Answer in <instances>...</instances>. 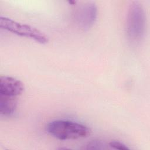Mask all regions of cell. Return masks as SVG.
Here are the masks:
<instances>
[{"label":"cell","mask_w":150,"mask_h":150,"mask_svg":"<svg viewBox=\"0 0 150 150\" xmlns=\"http://www.w3.org/2000/svg\"><path fill=\"white\" fill-rule=\"evenodd\" d=\"M47 132L60 140L77 139L88 137L90 129L86 125L65 120L50 121L46 125Z\"/></svg>","instance_id":"6da1fadb"},{"label":"cell","mask_w":150,"mask_h":150,"mask_svg":"<svg viewBox=\"0 0 150 150\" xmlns=\"http://www.w3.org/2000/svg\"><path fill=\"white\" fill-rule=\"evenodd\" d=\"M145 30V16L142 5L138 2H132L127 17V33L132 41L142 39Z\"/></svg>","instance_id":"7a4b0ae2"},{"label":"cell","mask_w":150,"mask_h":150,"mask_svg":"<svg viewBox=\"0 0 150 150\" xmlns=\"http://www.w3.org/2000/svg\"><path fill=\"white\" fill-rule=\"evenodd\" d=\"M0 27L13 34L30 39L40 44H46L49 42L48 37L39 29L5 16L0 17Z\"/></svg>","instance_id":"3957f363"},{"label":"cell","mask_w":150,"mask_h":150,"mask_svg":"<svg viewBox=\"0 0 150 150\" xmlns=\"http://www.w3.org/2000/svg\"><path fill=\"white\" fill-rule=\"evenodd\" d=\"M97 17V7L93 2H87L80 6L76 11L74 19L80 29L87 30L94 24Z\"/></svg>","instance_id":"277c9868"},{"label":"cell","mask_w":150,"mask_h":150,"mask_svg":"<svg viewBox=\"0 0 150 150\" xmlns=\"http://www.w3.org/2000/svg\"><path fill=\"white\" fill-rule=\"evenodd\" d=\"M25 90L23 83L19 80L7 76L0 77V95L16 97Z\"/></svg>","instance_id":"5b68a950"},{"label":"cell","mask_w":150,"mask_h":150,"mask_svg":"<svg viewBox=\"0 0 150 150\" xmlns=\"http://www.w3.org/2000/svg\"><path fill=\"white\" fill-rule=\"evenodd\" d=\"M17 107L16 97L0 95V114L4 116H11Z\"/></svg>","instance_id":"8992f818"},{"label":"cell","mask_w":150,"mask_h":150,"mask_svg":"<svg viewBox=\"0 0 150 150\" xmlns=\"http://www.w3.org/2000/svg\"><path fill=\"white\" fill-rule=\"evenodd\" d=\"M105 144L99 140H93L89 142L87 145L86 149H105Z\"/></svg>","instance_id":"52a82bcc"},{"label":"cell","mask_w":150,"mask_h":150,"mask_svg":"<svg viewBox=\"0 0 150 150\" xmlns=\"http://www.w3.org/2000/svg\"><path fill=\"white\" fill-rule=\"evenodd\" d=\"M109 146L111 148H113L115 149H120V150L129 149V148H128L125 144L118 141H112L110 142Z\"/></svg>","instance_id":"ba28073f"}]
</instances>
